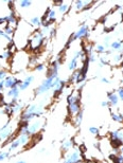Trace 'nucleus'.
<instances>
[{
    "label": "nucleus",
    "mask_w": 123,
    "mask_h": 163,
    "mask_svg": "<svg viewBox=\"0 0 123 163\" xmlns=\"http://www.w3.org/2000/svg\"><path fill=\"white\" fill-rule=\"evenodd\" d=\"M45 39H46V37L44 36L43 33H41L39 30L34 31L33 33H32V35L30 36V38H29L28 46H29V48H30V50H32L34 52H38V51L41 49Z\"/></svg>",
    "instance_id": "nucleus-1"
},
{
    "label": "nucleus",
    "mask_w": 123,
    "mask_h": 163,
    "mask_svg": "<svg viewBox=\"0 0 123 163\" xmlns=\"http://www.w3.org/2000/svg\"><path fill=\"white\" fill-rule=\"evenodd\" d=\"M55 80L53 76H49V75H46V78L41 82L39 86L35 89V96H40V94H44V93H47L48 91L52 89V84L53 80Z\"/></svg>",
    "instance_id": "nucleus-2"
},
{
    "label": "nucleus",
    "mask_w": 123,
    "mask_h": 163,
    "mask_svg": "<svg viewBox=\"0 0 123 163\" xmlns=\"http://www.w3.org/2000/svg\"><path fill=\"white\" fill-rule=\"evenodd\" d=\"M90 35V32H89V27H88V25H82L79 28V30H77V32L75 33H73L72 35H71V37H72V39L77 40V39H81V38H88Z\"/></svg>",
    "instance_id": "nucleus-3"
},
{
    "label": "nucleus",
    "mask_w": 123,
    "mask_h": 163,
    "mask_svg": "<svg viewBox=\"0 0 123 163\" xmlns=\"http://www.w3.org/2000/svg\"><path fill=\"white\" fill-rule=\"evenodd\" d=\"M82 151L80 148H74V151L71 154L67 155L64 163H81L82 162Z\"/></svg>",
    "instance_id": "nucleus-4"
},
{
    "label": "nucleus",
    "mask_w": 123,
    "mask_h": 163,
    "mask_svg": "<svg viewBox=\"0 0 123 163\" xmlns=\"http://www.w3.org/2000/svg\"><path fill=\"white\" fill-rule=\"evenodd\" d=\"M65 85H66V82L64 80H62L59 77H56L55 80H53L52 84V91L54 93V96H59V93H62L63 89H64Z\"/></svg>",
    "instance_id": "nucleus-5"
},
{
    "label": "nucleus",
    "mask_w": 123,
    "mask_h": 163,
    "mask_svg": "<svg viewBox=\"0 0 123 163\" xmlns=\"http://www.w3.org/2000/svg\"><path fill=\"white\" fill-rule=\"evenodd\" d=\"M21 80H19L15 76H8L4 80V88L6 89H12V88L18 87L21 84Z\"/></svg>",
    "instance_id": "nucleus-6"
},
{
    "label": "nucleus",
    "mask_w": 123,
    "mask_h": 163,
    "mask_svg": "<svg viewBox=\"0 0 123 163\" xmlns=\"http://www.w3.org/2000/svg\"><path fill=\"white\" fill-rule=\"evenodd\" d=\"M19 93H20V90H19L18 87H15V88H12V89L8 90V93H6V96L11 98V102L9 104L14 105L17 103V98L19 96Z\"/></svg>",
    "instance_id": "nucleus-7"
},
{
    "label": "nucleus",
    "mask_w": 123,
    "mask_h": 163,
    "mask_svg": "<svg viewBox=\"0 0 123 163\" xmlns=\"http://www.w3.org/2000/svg\"><path fill=\"white\" fill-rule=\"evenodd\" d=\"M33 80H34V76H33V75H29V76H27L25 80L21 82V84H20V85L18 86L19 90H20V91H23V90L28 89L29 86H30L31 84L33 83Z\"/></svg>",
    "instance_id": "nucleus-8"
},
{
    "label": "nucleus",
    "mask_w": 123,
    "mask_h": 163,
    "mask_svg": "<svg viewBox=\"0 0 123 163\" xmlns=\"http://www.w3.org/2000/svg\"><path fill=\"white\" fill-rule=\"evenodd\" d=\"M107 98H108V103H109V105H111V106H113V107L117 106L118 103H119V96H118L117 93L109 92V93H108Z\"/></svg>",
    "instance_id": "nucleus-9"
},
{
    "label": "nucleus",
    "mask_w": 123,
    "mask_h": 163,
    "mask_svg": "<svg viewBox=\"0 0 123 163\" xmlns=\"http://www.w3.org/2000/svg\"><path fill=\"white\" fill-rule=\"evenodd\" d=\"M72 147H73V140H72V139L63 142V144H62V146H61L62 151H65V153H67L68 151H70Z\"/></svg>",
    "instance_id": "nucleus-10"
},
{
    "label": "nucleus",
    "mask_w": 123,
    "mask_h": 163,
    "mask_svg": "<svg viewBox=\"0 0 123 163\" xmlns=\"http://www.w3.org/2000/svg\"><path fill=\"white\" fill-rule=\"evenodd\" d=\"M39 127H40V121H35V122H33L31 125H29V130H30L31 135H35V133H37V131H38V129H39Z\"/></svg>",
    "instance_id": "nucleus-11"
},
{
    "label": "nucleus",
    "mask_w": 123,
    "mask_h": 163,
    "mask_svg": "<svg viewBox=\"0 0 123 163\" xmlns=\"http://www.w3.org/2000/svg\"><path fill=\"white\" fill-rule=\"evenodd\" d=\"M83 116H84L83 110H80L77 114H75V116H74V125H75L77 127L81 126L82 121H83Z\"/></svg>",
    "instance_id": "nucleus-12"
},
{
    "label": "nucleus",
    "mask_w": 123,
    "mask_h": 163,
    "mask_svg": "<svg viewBox=\"0 0 123 163\" xmlns=\"http://www.w3.org/2000/svg\"><path fill=\"white\" fill-rule=\"evenodd\" d=\"M30 25L33 28H40L41 27V20L38 16H34V17L30 18Z\"/></svg>",
    "instance_id": "nucleus-13"
},
{
    "label": "nucleus",
    "mask_w": 123,
    "mask_h": 163,
    "mask_svg": "<svg viewBox=\"0 0 123 163\" xmlns=\"http://www.w3.org/2000/svg\"><path fill=\"white\" fill-rule=\"evenodd\" d=\"M77 61L79 59H75V58H71V61L69 63H68V70L69 71H75L77 69V66H79V64H77Z\"/></svg>",
    "instance_id": "nucleus-14"
},
{
    "label": "nucleus",
    "mask_w": 123,
    "mask_h": 163,
    "mask_svg": "<svg viewBox=\"0 0 123 163\" xmlns=\"http://www.w3.org/2000/svg\"><path fill=\"white\" fill-rule=\"evenodd\" d=\"M17 139L19 140L21 146H26L31 140L30 135H19V137H17Z\"/></svg>",
    "instance_id": "nucleus-15"
},
{
    "label": "nucleus",
    "mask_w": 123,
    "mask_h": 163,
    "mask_svg": "<svg viewBox=\"0 0 123 163\" xmlns=\"http://www.w3.org/2000/svg\"><path fill=\"white\" fill-rule=\"evenodd\" d=\"M3 31H4V33H6V35L13 37V35L15 33V27H13V25L6 23V25H4V28H3Z\"/></svg>",
    "instance_id": "nucleus-16"
},
{
    "label": "nucleus",
    "mask_w": 123,
    "mask_h": 163,
    "mask_svg": "<svg viewBox=\"0 0 123 163\" xmlns=\"http://www.w3.org/2000/svg\"><path fill=\"white\" fill-rule=\"evenodd\" d=\"M19 146H21V145H20V142H19L18 139L16 138L14 141H12L11 143H10V145H9V151L11 153V151H16V149H17Z\"/></svg>",
    "instance_id": "nucleus-17"
},
{
    "label": "nucleus",
    "mask_w": 123,
    "mask_h": 163,
    "mask_svg": "<svg viewBox=\"0 0 123 163\" xmlns=\"http://www.w3.org/2000/svg\"><path fill=\"white\" fill-rule=\"evenodd\" d=\"M13 57V51H10V50H6L3 51L2 54H0V59H6V61H9Z\"/></svg>",
    "instance_id": "nucleus-18"
},
{
    "label": "nucleus",
    "mask_w": 123,
    "mask_h": 163,
    "mask_svg": "<svg viewBox=\"0 0 123 163\" xmlns=\"http://www.w3.org/2000/svg\"><path fill=\"white\" fill-rule=\"evenodd\" d=\"M111 119H113V121L117 122V123H122L123 122V114L116 113V112H111Z\"/></svg>",
    "instance_id": "nucleus-19"
},
{
    "label": "nucleus",
    "mask_w": 123,
    "mask_h": 163,
    "mask_svg": "<svg viewBox=\"0 0 123 163\" xmlns=\"http://www.w3.org/2000/svg\"><path fill=\"white\" fill-rule=\"evenodd\" d=\"M13 113H18V112H20V111H22V109H23V104L22 103H16V104L13 105Z\"/></svg>",
    "instance_id": "nucleus-20"
},
{
    "label": "nucleus",
    "mask_w": 123,
    "mask_h": 163,
    "mask_svg": "<svg viewBox=\"0 0 123 163\" xmlns=\"http://www.w3.org/2000/svg\"><path fill=\"white\" fill-rule=\"evenodd\" d=\"M69 4L68 3H65V2H63L61 4V6H59V12L61 13L62 15H64V14H66V13L69 11Z\"/></svg>",
    "instance_id": "nucleus-21"
},
{
    "label": "nucleus",
    "mask_w": 123,
    "mask_h": 163,
    "mask_svg": "<svg viewBox=\"0 0 123 163\" xmlns=\"http://www.w3.org/2000/svg\"><path fill=\"white\" fill-rule=\"evenodd\" d=\"M38 64H39V63H38V58H37L35 55H33V56H31L30 59H29V66L28 67L35 68Z\"/></svg>",
    "instance_id": "nucleus-22"
},
{
    "label": "nucleus",
    "mask_w": 123,
    "mask_h": 163,
    "mask_svg": "<svg viewBox=\"0 0 123 163\" xmlns=\"http://www.w3.org/2000/svg\"><path fill=\"white\" fill-rule=\"evenodd\" d=\"M18 4L20 9H28L32 6V1H30V0H21V1H19Z\"/></svg>",
    "instance_id": "nucleus-23"
},
{
    "label": "nucleus",
    "mask_w": 123,
    "mask_h": 163,
    "mask_svg": "<svg viewBox=\"0 0 123 163\" xmlns=\"http://www.w3.org/2000/svg\"><path fill=\"white\" fill-rule=\"evenodd\" d=\"M48 19H49L50 21H52V22L55 21V19H56V11H55V10L50 9L49 15H48Z\"/></svg>",
    "instance_id": "nucleus-24"
},
{
    "label": "nucleus",
    "mask_w": 123,
    "mask_h": 163,
    "mask_svg": "<svg viewBox=\"0 0 123 163\" xmlns=\"http://www.w3.org/2000/svg\"><path fill=\"white\" fill-rule=\"evenodd\" d=\"M10 154H11L10 151H0V162H2L6 159L10 158V156H11Z\"/></svg>",
    "instance_id": "nucleus-25"
},
{
    "label": "nucleus",
    "mask_w": 123,
    "mask_h": 163,
    "mask_svg": "<svg viewBox=\"0 0 123 163\" xmlns=\"http://www.w3.org/2000/svg\"><path fill=\"white\" fill-rule=\"evenodd\" d=\"M95 50L97 51V53H99V54H102V53H105V51H106V48L104 47V45H97V46L95 47Z\"/></svg>",
    "instance_id": "nucleus-26"
},
{
    "label": "nucleus",
    "mask_w": 123,
    "mask_h": 163,
    "mask_svg": "<svg viewBox=\"0 0 123 163\" xmlns=\"http://www.w3.org/2000/svg\"><path fill=\"white\" fill-rule=\"evenodd\" d=\"M34 70L37 71V72H43L44 70H46V65H45L44 63H39L36 67L34 68Z\"/></svg>",
    "instance_id": "nucleus-27"
},
{
    "label": "nucleus",
    "mask_w": 123,
    "mask_h": 163,
    "mask_svg": "<svg viewBox=\"0 0 123 163\" xmlns=\"http://www.w3.org/2000/svg\"><path fill=\"white\" fill-rule=\"evenodd\" d=\"M122 57H123V54L119 53V54H117V55H114L113 61H114L115 63H117V64H121V62H122Z\"/></svg>",
    "instance_id": "nucleus-28"
},
{
    "label": "nucleus",
    "mask_w": 123,
    "mask_h": 163,
    "mask_svg": "<svg viewBox=\"0 0 123 163\" xmlns=\"http://www.w3.org/2000/svg\"><path fill=\"white\" fill-rule=\"evenodd\" d=\"M8 77V71L6 69H1L0 70V80H4Z\"/></svg>",
    "instance_id": "nucleus-29"
},
{
    "label": "nucleus",
    "mask_w": 123,
    "mask_h": 163,
    "mask_svg": "<svg viewBox=\"0 0 123 163\" xmlns=\"http://www.w3.org/2000/svg\"><path fill=\"white\" fill-rule=\"evenodd\" d=\"M99 61H100V63H99V67H104V66H106L108 64L107 59L105 58V57H100L99 58Z\"/></svg>",
    "instance_id": "nucleus-30"
},
{
    "label": "nucleus",
    "mask_w": 123,
    "mask_h": 163,
    "mask_svg": "<svg viewBox=\"0 0 123 163\" xmlns=\"http://www.w3.org/2000/svg\"><path fill=\"white\" fill-rule=\"evenodd\" d=\"M89 132L91 133V135H99V128L98 127H95V126H91V127H89Z\"/></svg>",
    "instance_id": "nucleus-31"
},
{
    "label": "nucleus",
    "mask_w": 123,
    "mask_h": 163,
    "mask_svg": "<svg viewBox=\"0 0 123 163\" xmlns=\"http://www.w3.org/2000/svg\"><path fill=\"white\" fill-rule=\"evenodd\" d=\"M117 94H118V96H119V100L123 101V87H120V88H118Z\"/></svg>",
    "instance_id": "nucleus-32"
},
{
    "label": "nucleus",
    "mask_w": 123,
    "mask_h": 163,
    "mask_svg": "<svg viewBox=\"0 0 123 163\" xmlns=\"http://www.w3.org/2000/svg\"><path fill=\"white\" fill-rule=\"evenodd\" d=\"M6 25V16H2V17H0V25Z\"/></svg>",
    "instance_id": "nucleus-33"
},
{
    "label": "nucleus",
    "mask_w": 123,
    "mask_h": 163,
    "mask_svg": "<svg viewBox=\"0 0 123 163\" xmlns=\"http://www.w3.org/2000/svg\"><path fill=\"white\" fill-rule=\"evenodd\" d=\"M108 105H109L108 101H103V102L101 103V106H102V107H107Z\"/></svg>",
    "instance_id": "nucleus-34"
},
{
    "label": "nucleus",
    "mask_w": 123,
    "mask_h": 163,
    "mask_svg": "<svg viewBox=\"0 0 123 163\" xmlns=\"http://www.w3.org/2000/svg\"><path fill=\"white\" fill-rule=\"evenodd\" d=\"M101 82H102V83H105V84H109V80H108L106 77H102Z\"/></svg>",
    "instance_id": "nucleus-35"
},
{
    "label": "nucleus",
    "mask_w": 123,
    "mask_h": 163,
    "mask_svg": "<svg viewBox=\"0 0 123 163\" xmlns=\"http://www.w3.org/2000/svg\"><path fill=\"white\" fill-rule=\"evenodd\" d=\"M120 151H121V154H123V145L120 146Z\"/></svg>",
    "instance_id": "nucleus-36"
},
{
    "label": "nucleus",
    "mask_w": 123,
    "mask_h": 163,
    "mask_svg": "<svg viewBox=\"0 0 123 163\" xmlns=\"http://www.w3.org/2000/svg\"><path fill=\"white\" fill-rule=\"evenodd\" d=\"M15 163H26V161H22V160H20V161H17V162H15Z\"/></svg>",
    "instance_id": "nucleus-37"
}]
</instances>
